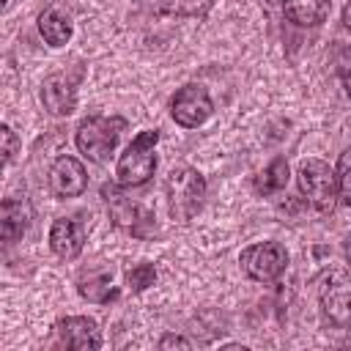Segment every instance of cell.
Listing matches in <instances>:
<instances>
[{
	"instance_id": "obj_1",
	"label": "cell",
	"mask_w": 351,
	"mask_h": 351,
	"mask_svg": "<svg viewBox=\"0 0 351 351\" xmlns=\"http://www.w3.org/2000/svg\"><path fill=\"white\" fill-rule=\"evenodd\" d=\"M123 132H126V118L121 115H88L80 121L74 143L80 154H85L88 159L104 162L115 151Z\"/></svg>"
},
{
	"instance_id": "obj_2",
	"label": "cell",
	"mask_w": 351,
	"mask_h": 351,
	"mask_svg": "<svg viewBox=\"0 0 351 351\" xmlns=\"http://www.w3.org/2000/svg\"><path fill=\"white\" fill-rule=\"evenodd\" d=\"M156 143H159V132L145 129L126 145V151L115 165V176L121 186H143L156 173V154H154Z\"/></svg>"
},
{
	"instance_id": "obj_3",
	"label": "cell",
	"mask_w": 351,
	"mask_h": 351,
	"mask_svg": "<svg viewBox=\"0 0 351 351\" xmlns=\"http://www.w3.org/2000/svg\"><path fill=\"white\" fill-rule=\"evenodd\" d=\"M203 197H206V178L195 167L181 165V167L170 170V176H167V206H170L173 219L189 222L200 211Z\"/></svg>"
},
{
	"instance_id": "obj_4",
	"label": "cell",
	"mask_w": 351,
	"mask_h": 351,
	"mask_svg": "<svg viewBox=\"0 0 351 351\" xmlns=\"http://www.w3.org/2000/svg\"><path fill=\"white\" fill-rule=\"evenodd\" d=\"M299 192L318 211H332L337 200V178L335 170L321 159H307L299 167Z\"/></svg>"
},
{
	"instance_id": "obj_5",
	"label": "cell",
	"mask_w": 351,
	"mask_h": 351,
	"mask_svg": "<svg viewBox=\"0 0 351 351\" xmlns=\"http://www.w3.org/2000/svg\"><path fill=\"white\" fill-rule=\"evenodd\" d=\"M239 263H241L247 277H252L258 282H271L285 271L288 252H285V247L280 241H261V244L247 247L241 252Z\"/></svg>"
},
{
	"instance_id": "obj_6",
	"label": "cell",
	"mask_w": 351,
	"mask_h": 351,
	"mask_svg": "<svg viewBox=\"0 0 351 351\" xmlns=\"http://www.w3.org/2000/svg\"><path fill=\"white\" fill-rule=\"evenodd\" d=\"M214 112V104H211V96L203 85L197 82H189L184 88H178L170 99V115L178 126L184 129H197L200 123L208 121V115Z\"/></svg>"
},
{
	"instance_id": "obj_7",
	"label": "cell",
	"mask_w": 351,
	"mask_h": 351,
	"mask_svg": "<svg viewBox=\"0 0 351 351\" xmlns=\"http://www.w3.org/2000/svg\"><path fill=\"white\" fill-rule=\"evenodd\" d=\"M101 195H104V200H107V206H110V214H112V222H115L118 228L129 230L132 236H145V233H148L145 225H154V217H151L140 203L123 197L115 184H104V186H101Z\"/></svg>"
},
{
	"instance_id": "obj_8",
	"label": "cell",
	"mask_w": 351,
	"mask_h": 351,
	"mask_svg": "<svg viewBox=\"0 0 351 351\" xmlns=\"http://www.w3.org/2000/svg\"><path fill=\"white\" fill-rule=\"evenodd\" d=\"M321 307L335 326H346L351 321V280L343 271H329L321 285Z\"/></svg>"
},
{
	"instance_id": "obj_9",
	"label": "cell",
	"mask_w": 351,
	"mask_h": 351,
	"mask_svg": "<svg viewBox=\"0 0 351 351\" xmlns=\"http://www.w3.org/2000/svg\"><path fill=\"white\" fill-rule=\"evenodd\" d=\"M55 335L58 343L66 348H77V351H96L101 348V332L99 324L88 315H66L55 324Z\"/></svg>"
},
{
	"instance_id": "obj_10",
	"label": "cell",
	"mask_w": 351,
	"mask_h": 351,
	"mask_svg": "<svg viewBox=\"0 0 351 351\" xmlns=\"http://www.w3.org/2000/svg\"><path fill=\"white\" fill-rule=\"evenodd\" d=\"M88 186V173L85 165L77 156H58L55 165L49 167V189L58 197H77Z\"/></svg>"
},
{
	"instance_id": "obj_11",
	"label": "cell",
	"mask_w": 351,
	"mask_h": 351,
	"mask_svg": "<svg viewBox=\"0 0 351 351\" xmlns=\"http://www.w3.org/2000/svg\"><path fill=\"white\" fill-rule=\"evenodd\" d=\"M41 101L44 110L55 118L71 115L77 107V85L69 74H49L41 85Z\"/></svg>"
},
{
	"instance_id": "obj_12",
	"label": "cell",
	"mask_w": 351,
	"mask_h": 351,
	"mask_svg": "<svg viewBox=\"0 0 351 351\" xmlns=\"http://www.w3.org/2000/svg\"><path fill=\"white\" fill-rule=\"evenodd\" d=\"M49 247L58 258L74 261L85 247V228L71 217H58L49 228Z\"/></svg>"
},
{
	"instance_id": "obj_13",
	"label": "cell",
	"mask_w": 351,
	"mask_h": 351,
	"mask_svg": "<svg viewBox=\"0 0 351 351\" xmlns=\"http://www.w3.org/2000/svg\"><path fill=\"white\" fill-rule=\"evenodd\" d=\"M33 219V206L27 197H5L0 206V233L3 241H16Z\"/></svg>"
},
{
	"instance_id": "obj_14",
	"label": "cell",
	"mask_w": 351,
	"mask_h": 351,
	"mask_svg": "<svg viewBox=\"0 0 351 351\" xmlns=\"http://www.w3.org/2000/svg\"><path fill=\"white\" fill-rule=\"evenodd\" d=\"M332 11V0H282V14L299 27L321 25Z\"/></svg>"
},
{
	"instance_id": "obj_15",
	"label": "cell",
	"mask_w": 351,
	"mask_h": 351,
	"mask_svg": "<svg viewBox=\"0 0 351 351\" xmlns=\"http://www.w3.org/2000/svg\"><path fill=\"white\" fill-rule=\"evenodd\" d=\"M38 33H41V38H44L49 47H63V44L71 38L74 27H71L69 14H66L60 5H47V8L38 14Z\"/></svg>"
},
{
	"instance_id": "obj_16",
	"label": "cell",
	"mask_w": 351,
	"mask_h": 351,
	"mask_svg": "<svg viewBox=\"0 0 351 351\" xmlns=\"http://www.w3.org/2000/svg\"><path fill=\"white\" fill-rule=\"evenodd\" d=\"M77 291L82 299L93 302V304H107L110 299L118 296V291L112 288V274L107 269H88L80 274L77 280Z\"/></svg>"
},
{
	"instance_id": "obj_17",
	"label": "cell",
	"mask_w": 351,
	"mask_h": 351,
	"mask_svg": "<svg viewBox=\"0 0 351 351\" xmlns=\"http://www.w3.org/2000/svg\"><path fill=\"white\" fill-rule=\"evenodd\" d=\"M214 0H156V8L162 14L170 16H192V19H203L211 11Z\"/></svg>"
},
{
	"instance_id": "obj_18",
	"label": "cell",
	"mask_w": 351,
	"mask_h": 351,
	"mask_svg": "<svg viewBox=\"0 0 351 351\" xmlns=\"http://www.w3.org/2000/svg\"><path fill=\"white\" fill-rule=\"evenodd\" d=\"M285 184H288V162H285L282 156H277V159L258 176L255 189L263 192V195H269V192H280Z\"/></svg>"
},
{
	"instance_id": "obj_19",
	"label": "cell",
	"mask_w": 351,
	"mask_h": 351,
	"mask_svg": "<svg viewBox=\"0 0 351 351\" xmlns=\"http://www.w3.org/2000/svg\"><path fill=\"white\" fill-rule=\"evenodd\" d=\"M335 178H337V197L351 206V148L340 154L337 167H335Z\"/></svg>"
},
{
	"instance_id": "obj_20",
	"label": "cell",
	"mask_w": 351,
	"mask_h": 351,
	"mask_svg": "<svg viewBox=\"0 0 351 351\" xmlns=\"http://www.w3.org/2000/svg\"><path fill=\"white\" fill-rule=\"evenodd\" d=\"M126 282H129V288L134 293H140V291H145V288H151L156 282V269L151 263H137V266H132L126 271Z\"/></svg>"
},
{
	"instance_id": "obj_21",
	"label": "cell",
	"mask_w": 351,
	"mask_h": 351,
	"mask_svg": "<svg viewBox=\"0 0 351 351\" xmlns=\"http://www.w3.org/2000/svg\"><path fill=\"white\" fill-rule=\"evenodd\" d=\"M0 137H3V162L11 165V159L16 154V134H14V129L8 123H3L0 126Z\"/></svg>"
},
{
	"instance_id": "obj_22",
	"label": "cell",
	"mask_w": 351,
	"mask_h": 351,
	"mask_svg": "<svg viewBox=\"0 0 351 351\" xmlns=\"http://www.w3.org/2000/svg\"><path fill=\"white\" fill-rule=\"evenodd\" d=\"M192 343L186 340V337H181V335H165L162 340H159V348L162 351H167V348H189Z\"/></svg>"
},
{
	"instance_id": "obj_23",
	"label": "cell",
	"mask_w": 351,
	"mask_h": 351,
	"mask_svg": "<svg viewBox=\"0 0 351 351\" xmlns=\"http://www.w3.org/2000/svg\"><path fill=\"white\" fill-rule=\"evenodd\" d=\"M343 25H346V27L351 30V0H348V3L343 5Z\"/></svg>"
},
{
	"instance_id": "obj_24",
	"label": "cell",
	"mask_w": 351,
	"mask_h": 351,
	"mask_svg": "<svg viewBox=\"0 0 351 351\" xmlns=\"http://www.w3.org/2000/svg\"><path fill=\"white\" fill-rule=\"evenodd\" d=\"M346 258H348V261H351V236H348V239H346Z\"/></svg>"
},
{
	"instance_id": "obj_25",
	"label": "cell",
	"mask_w": 351,
	"mask_h": 351,
	"mask_svg": "<svg viewBox=\"0 0 351 351\" xmlns=\"http://www.w3.org/2000/svg\"><path fill=\"white\" fill-rule=\"evenodd\" d=\"M11 3H14V0H3V3H0V11H8V8H11Z\"/></svg>"
}]
</instances>
